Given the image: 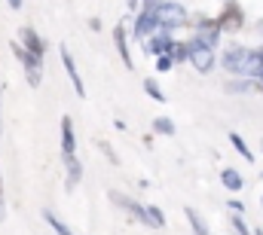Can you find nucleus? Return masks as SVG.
Segmentation results:
<instances>
[{
  "label": "nucleus",
  "instance_id": "1",
  "mask_svg": "<svg viewBox=\"0 0 263 235\" xmlns=\"http://www.w3.org/2000/svg\"><path fill=\"white\" fill-rule=\"evenodd\" d=\"M9 49L15 52V58L22 61L28 86H31V89H37V86L43 83V58H37L34 52H28V49L22 46V40H12V43H9Z\"/></svg>",
  "mask_w": 263,
  "mask_h": 235
},
{
  "label": "nucleus",
  "instance_id": "2",
  "mask_svg": "<svg viewBox=\"0 0 263 235\" xmlns=\"http://www.w3.org/2000/svg\"><path fill=\"white\" fill-rule=\"evenodd\" d=\"M153 12H156L159 28H168V31H175V28H181V25H187V22H190L187 6H184V3H175V0H162Z\"/></svg>",
  "mask_w": 263,
  "mask_h": 235
},
{
  "label": "nucleus",
  "instance_id": "3",
  "mask_svg": "<svg viewBox=\"0 0 263 235\" xmlns=\"http://www.w3.org/2000/svg\"><path fill=\"white\" fill-rule=\"evenodd\" d=\"M217 25L223 34H239L245 28V9L239 0H223V9L217 12Z\"/></svg>",
  "mask_w": 263,
  "mask_h": 235
},
{
  "label": "nucleus",
  "instance_id": "4",
  "mask_svg": "<svg viewBox=\"0 0 263 235\" xmlns=\"http://www.w3.org/2000/svg\"><path fill=\"white\" fill-rule=\"evenodd\" d=\"M248 52H251V49H245V46H230V49L223 52V58H220V67H223L230 76H245Z\"/></svg>",
  "mask_w": 263,
  "mask_h": 235
},
{
  "label": "nucleus",
  "instance_id": "5",
  "mask_svg": "<svg viewBox=\"0 0 263 235\" xmlns=\"http://www.w3.org/2000/svg\"><path fill=\"white\" fill-rule=\"evenodd\" d=\"M190 64L196 67L199 73H211L214 70V49L211 46H205V43H199V40H190Z\"/></svg>",
  "mask_w": 263,
  "mask_h": 235
},
{
  "label": "nucleus",
  "instance_id": "6",
  "mask_svg": "<svg viewBox=\"0 0 263 235\" xmlns=\"http://www.w3.org/2000/svg\"><path fill=\"white\" fill-rule=\"evenodd\" d=\"M172 46H175V40H172V31L168 28H156L147 37V52L150 55H172Z\"/></svg>",
  "mask_w": 263,
  "mask_h": 235
},
{
  "label": "nucleus",
  "instance_id": "7",
  "mask_svg": "<svg viewBox=\"0 0 263 235\" xmlns=\"http://www.w3.org/2000/svg\"><path fill=\"white\" fill-rule=\"evenodd\" d=\"M107 199H110L114 205H120L123 211H129L132 217H135V220H141V223L147 220V208H144L141 202H135L132 195H126V192H120V189H110V192H107Z\"/></svg>",
  "mask_w": 263,
  "mask_h": 235
},
{
  "label": "nucleus",
  "instance_id": "8",
  "mask_svg": "<svg viewBox=\"0 0 263 235\" xmlns=\"http://www.w3.org/2000/svg\"><path fill=\"white\" fill-rule=\"evenodd\" d=\"M18 40H22V46H25L28 52H34L37 58H43V55H46V40H43L31 25H22V28H18Z\"/></svg>",
  "mask_w": 263,
  "mask_h": 235
},
{
  "label": "nucleus",
  "instance_id": "9",
  "mask_svg": "<svg viewBox=\"0 0 263 235\" xmlns=\"http://www.w3.org/2000/svg\"><path fill=\"white\" fill-rule=\"evenodd\" d=\"M159 28V22H156V12H147V9H141L138 15H135V25H132V34L138 37V40H147L153 31Z\"/></svg>",
  "mask_w": 263,
  "mask_h": 235
},
{
  "label": "nucleus",
  "instance_id": "10",
  "mask_svg": "<svg viewBox=\"0 0 263 235\" xmlns=\"http://www.w3.org/2000/svg\"><path fill=\"white\" fill-rule=\"evenodd\" d=\"M59 55L65 61V70H67V76H70V83H73V92H77L80 98H86V86H83V76H80V70H77V61L70 55V49H67V46H59Z\"/></svg>",
  "mask_w": 263,
  "mask_h": 235
},
{
  "label": "nucleus",
  "instance_id": "11",
  "mask_svg": "<svg viewBox=\"0 0 263 235\" xmlns=\"http://www.w3.org/2000/svg\"><path fill=\"white\" fill-rule=\"evenodd\" d=\"M114 46H117V52H120V58H123V64H126V67H135V64H132V49H129V34H126V25H123V22H120V25H117V28H114Z\"/></svg>",
  "mask_w": 263,
  "mask_h": 235
},
{
  "label": "nucleus",
  "instance_id": "12",
  "mask_svg": "<svg viewBox=\"0 0 263 235\" xmlns=\"http://www.w3.org/2000/svg\"><path fill=\"white\" fill-rule=\"evenodd\" d=\"M263 92V86H260V80H251V76H242V80H227L223 83V92L227 95H242V92Z\"/></svg>",
  "mask_w": 263,
  "mask_h": 235
},
{
  "label": "nucleus",
  "instance_id": "13",
  "mask_svg": "<svg viewBox=\"0 0 263 235\" xmlns=\"http://www.w3.org/2000/svg\"><path fill=\"white\" fill-rule=\"evenodd\" d=\"M77 153V134H73V122L70 116H62V156Z\"/></svg>",
  "mask_w": 263,
  "mask_h": 235
},
{
  "label": "nucleus",
  "instance_id": "14",
  "mask_svg": "<svg viewBox=\"0 0 263 235\" xmlns=\"http://www.w3.org/2000/svg\"><path fill=\"white\" fill-rule=\"evenodd\" d=\"M62 159H65V168H67V189H73V186L83 180V162L77 159V153L62 156Z\"/></svg>",
  "mask_w": 263,
  "mask_h": 235
},
{
  "label": "nucleus",
  "instance_id": "15",
  "mask_svg": "<svg viewBox=\"0 0 263 235\" xmlns=\"http://www.w3.org/2000/svg\"><path fill=\"white\" fill-rule=\"evenodd\" d=\"M260 73H263V46L260 49H251L248 52V64H245V76L260 80Z\"/></svg>",
  "mask_w": 263,
  "mask_h": 235
},
{
  "label": "nucleus",
  "instance_id": "16",
  "mask_svg": "<svg viewBox=\"0 0 263 235\" xmlns=\"http://www.w3.org/2000/svg\"><path fill=\"white\" fill-rule=\"evenodd\" d=\"M220 183H223L230 192H239V189L245 186V180H242V174H239L236 168H223V171H220Z\"/></svg>",
  "mask_w": 263,
  "mask_h": 235
},
{
  "label": "nucleus",
  "instance_id": "17",
  "mask_svg": "<svg viewBox=\"0 0 263 235\" xmlns=\"http://www.w3.org/2000/svg\"><path fill=\"white\" fill-rule=\"evenodd\" d=\"M144 226H150V229H162V226H165V214H162V208L150 205V208H147V220H144Z\"/></svg>",
  "mask_w": 263,
  "mask_h": 235
},
{
  "label": "nucleus",
  "instance_id": "18",
  "mask_svg": "<svg viewBox=\"0 0 263 235\" xmlns=\"http://www.w3.org/2000/svg\"><path fill=\"white\" fill-rule=\"evenodd\" d=\"M43 220L52 226V232H55V235H73L65 220H59V217H55V211H43Z\"/></svg>",
  "mask_w": 263,
  "mask_h": 235
},
{
  "label": "nucleus",
  "instance_id": "19",
  "mask_svg": "<svg viewBox=\"0 0 263 235\" xmlns=\"http://www.w3.org/2000/svg\"><path fill=\"white\" fill-rule=\"evenodd\" d=\"M153 131H156V134H162V138H175V131H178V128H175V122H172L168 116H156V119H153Z\"/></svg>",
  "mask_w": 263,
  "mask_h": 235
},
{
  "label": "nucleus",
  "instance_id": "20",
  "mask_svg": "<svg viewBox=\"0 0 263 235\" xmlns=\"http://www.w3.org/2000/svg\"><path fill=\"white\" fill-rule=\"evenodd\" d=\"M144 92H147V95H150L153 101H159V104H165V92L159 89V83H156L153 76H147V80H144Z\"/></svg>",
  "mask_w": 263,
  "mask_h": 235
},
{
  "label": "nucleus",
  "instance_id": "21",
  "mask_svg": "<svg viewBox=\"0 0 263 235\" xmlns=\"http://www.w3.org/2000/svg\"><path fill=\"white\" fill-rule=\"evenodd\" d=\"M230 144H233V147H236V150H239V153H242V156L248 159V162H254V153H251V147L245 144V138H242V134L230 131Z\"/></svg>",
  "mask_w": 263,
  "mask_h": 235
},
{
  "label": "nucleus",
  "instance_id": "22",
  "mask_svg": "<svg viewBox=\"0 0 263 235\" xmlns=\"http://www.w3.org/2000/svg\"><path fill=\"white\" fill-rule=\"evenodd\" d=\"M184 214H187V220H190V226H193V235H208V226L202 223V217L196 214V208H187Z\"/></svg>",
  "mask_w": 263,
  "mask_h": 235
},
{
  "label": "nucleus",
  "instance_id": "23",
  "mask_svg": "<svg viewBox=\"0 0 263 235\" xmlns=\"http://www.w3.org/2000/svg\"><path fill=\"white\" fill-rule=\"evenodd\" d=\"M98 150H101V153L107 156V162H110V165H120V153L114 150V144H110V141H104V138H98Z\"/></svg>",
  "mask_w": 263,
  "mask_h": 235
},
{
  "label": "nucleus",
  "instance_id": "24",
  "mask_svg": "<svg viewBox=\"0 0 263 235\" xmlns=\"http://www.w3.org/2000/svg\"><path fill=\"white\" fill-rule=\"evenodd\" d=\"M172 58L175 61H190V43H184V40L178 43V40H175V46H172Z\"/></svg>",
  "mask_w": 263,
  "mask_h": 235
},
{
  "label": "nucleus",
  "instance_id": "25",
  "mask_svg": "<svg viewBox=\"0 0 263 235\" xmlns=\"http://www.w3.org/2000/svg\"><path fill=\"white\" fill-rule=\"evenodd\" d=\"M230 226H233V232H236V235H254V229H248V226H245L242 214H233V217H230Z\"/></svg>",
  "mask_w": 263,
  "mask_h": 235
},
{
  "label": "nucleus",
  "instance_id": "26",
  "mask_svg": "<svg viewBox=\"0 0 263 235\" xmlns=\"http://www.w3.org/2000/svg\"><path fill=\"white\" fill-rule=\"evenodd\" d=\"M172 67H175V58L172 55H156V70L159 73H168Z\"/></svg>",
  "mask_w": 263,
  "mask_h": 235
},
{
  "label": "nucleus",
  "instance_id": "27",
  "mask_svg": "<svg viewBox=\"0 0 263 235\" xmlns=\"http://www.w3.org/2000/svg\"><path fill=\"white\" fill-rule=\"evenodd\" d=\"M227 211H233V214H242V211H245V205H242V202H230V205H227Z\"/></svg>",
  "mask_w": 263,
  "mask_h": 235
},
{
  "label": "nucleus",
  "instance_id": "28",
  "mask_svg": "<svg viewBox=\"0 0 263 235\" xmlns=\"http://www.w3.org/2000/svg\"><path fill=\"white\" fill-rule=\"evenodd\" d=\"M159 3H162V0H144V3H141V9H147V12H153V9H156Z\"/></svg>",
  "mask_w": 263,
  "mask_h": 235
},
{
  "label": "nucleus",
  "instance_id": "29",
  "mask_svg": "<svg viewBox=\"0 0 263 235\" xmlns=\"http://www.w3.org/2000/svg\"><path fill=\"white\" fill-rule=\"evenodd\" d=\"M89 28L92 31H101V18H89Z\"/></svg>",
  "mask_w": 263,
  "mask_h": 235
},
{
  "label": "nucleus",
  "instance_id": "30",
  "mask_svg": "<svg viewBox=\"0 0 263 235\" xmlns=\"http://www.w3.org/2000/svg\"><path fill=\"white\" fill-rule=\"evenodd\" d=\"M6 3H9V9H22V3H25V0H6Z\"/></svg>",
  "mask_w": 263,
  "mask_h": 235
},
{
  "label": "nucleus",
  "instance_id": "31",
  "mask_svg": "<svg viewBox=\"0 0 263 235\" xmlns=\"http://www.w3.org/2000/svg\"><path fill=\"white\" fill-rule=\"evenodd\" d=\"M138 6H141V0H129V9H132V12H135Z\"/></svg>",
  "mask_w": 263,
  "mask_h": 235
},
{
  "label": "nucleus",
  "instance_id": "32",
  "mask_svg": "<svg viewBox=\"0 0 263 235\" xmlns=\"http://www.w3.org/2000/svg\"><path fill=\"white\" fill-rule=\"evenodd\" d=\"M254 235H263V229H254Z\"/></svg>",
  "mask_w": 263,
  "mask_h": 235
},
{
  "label": "nucleus",
  "instance_id": "33",
  "mask_svg": "<svg viewBox=\"0 0 263 235\" xmlns=\"http://www.w3.org/2000/svg\"><path fill=\"white\" fill-rule=\"evenodd\" d=\"M260 86H263V73H260Z\"/></svg>",
  "mask_w": 263,
  "mask_h": 235
},
{
  "label": "nucleus",
  "instance_id": "34",
  "mask_svg": "<svg viewBox=\"0 0 263 235\" xmlns=\"http://www.w3.org/2000/svg\"><path fill=\"white\" fill-rule=\"evenodd\" d=\"M260 205H263V199H260Z\"/></svg>",
  "mask_w": 263,
  "mask_h": 235
},
{
  "label": "nucleus",
  "instance_id": "35",
  "mask_svg": "<svg viewBox=\"0 0 263 235\" xmlns=\"http://www.w3.org/2000/svg\"><path fill=\"white\" fill-rule=\"evenodd\" d=\"M260 147H263V144H260Z\"/></svg>",
  "mask_w": 263,
  "mask_h": 235
}]
</instances>
